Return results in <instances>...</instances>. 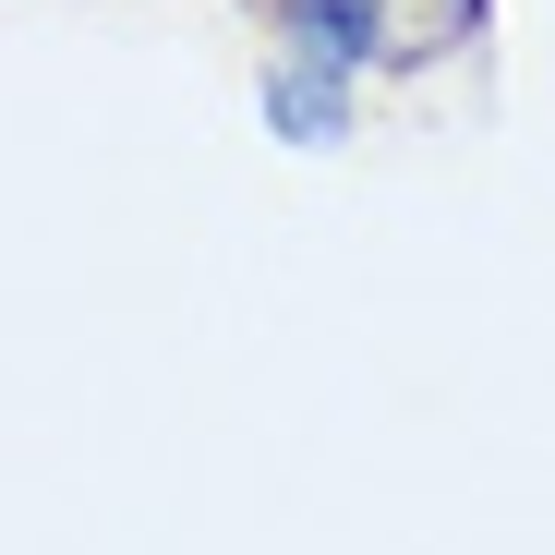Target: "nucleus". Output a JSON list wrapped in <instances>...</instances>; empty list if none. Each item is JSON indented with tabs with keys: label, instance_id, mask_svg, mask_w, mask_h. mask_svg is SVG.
<instances>
[{
	"label": "nucleus",
	"instance_id": "obj_1",
	"mask_svg": "<svg viewBox=\"0 0 555 555\" xmlns=\"http://www.w3.org/2000/svg\"><path fill=\"white\" fill-rule=\"evenodd\" d=\"M375 13H387V0H302V49H314V73H338V61L375 49Z\"/></svg>",
	"mask_w": 555,
	"mask_h": 555
}]
</instances>
